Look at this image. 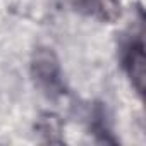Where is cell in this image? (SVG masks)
Returning a JSON list of instances; mask_svg holds the SVG:
<instances>
[{"label":"cell","instance_id":"2","mask_svg":"<svg viewBox=\"0 0 146 146\" xmlns=\"http://www.w3.org/2000/svg\"><path fill=\"white\" fill-rule=\"evenodd\" d=\"M127 70H129V78L132 81V86L143 93L144 91V83H146V58L143 46H134L129 53L127 58Z\"/></svg>","mask_w":146,"mask_h":146},{"label":"cell","instance_id":"1","mask_svg":"<svg viewBox=\"0 0 146 146\" xmlns=\"http://www.w3.org/2000/svg\"><path fill=\"white\" fill-rule=\"evenodd\" d=\"M33 72L40 81L52 83L57 78V72H58V62H57L55 55L46 48L38 50L33 57Z\"/></svg>","mask_w":146,"mask_h":146}]
</instances>
